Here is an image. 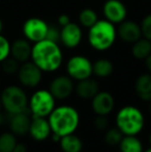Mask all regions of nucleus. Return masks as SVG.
<instances>
[{"label": "nucleus", "mask_w": 151, "mask_h": 152, "mask_svg": "<svg viewBox=\"0 0 151 152\" xmlns=\"http://www.w3.org/2000/svg\"><path fill=\"white\" fill-rule=\"evenodd\" d=\"M62 52L58 42L42 39L34 42L31 51V59L42 72H55L62 63Z\"/></svg>", "instance_id": "f257e3e1"}, {"label": "nucleus", "mask_w": 151, "mask_h": 152, "mask_svg": "<svg viewBox=\"0 0 151 152\" xmlns=\"http://www.w3.org/2000/svg\"><path fill=\"white\" fill-rule=\"evenodd\" d=\"M51 132L61 138L74 134L78 128L80 116L75 108L69 106H61L55 108L49 115Z\"/></svg>", "instance_id": "f03ea898"}, {"label": "nucleus", "mask_w": 151, "mask_h": 152, "mask_svg": "<svg viewBox=\"0 0 151 152\" xmlns=\"http://www.w3.org/2000/svg\"><path fill=\"white\" fill-rule=\"evenodd\" d=\"M117 31L114 24L108 20H98L89 28V45L96 51H106L114 45Z\"/></svg>", "instance_id": "7ed1b4c3"}, {"label": "nucleus", "mask_w": 151, "mask_h": 152, "mask_svg": "<svg viewBox=\"0 0 151 152\" xmlns=\"http://www.w3.org/2000/svg\"><path fill=\"white\" fill-rule=\"evenodd\" d=\"M116 125L124 136H136L144 127V116L136 107H123L116 116Z\"/></svg>", "instance_id": "20e7f679"}, {"label": "nucleus", "mask_w": 151, "mask_h": 152, "mask_svg": "<svg viewBox=\"0 0 151 152\" xmlns=\"http://www.w3.org/2000/svg\"><path fill=\"white\" fill-rule=\"evenodd\" d=\"M2 108L9 115L24 112L28 109V97L21 87L10 85L3 89L0 95Z\"/></svg>", "instance_id": "39448f33"}, {"label": "nucleus", "mask_w": 151, "mask_h": 152, "mask_svg": "<svg viewBox=\"0 0 151 152\" xmlns=\"http://www.w3.org/2000/svg\"><path fill=\"white\" fill-rule=\"evenodd\" d=\"M28 106L33 116L47 117L55 109V97L49 90H37L28 100Z\"/></svg>", "instance_id": "423d86ee"}, {"label": "nucleus", "mask_w": 151, "mask_h": 152, "mask_svg": "<svg viewBox=\"0 0 151 152\" xmlns=\"http://www.w3.org/2000/svg\"><path fill=\"white\" fill-rule=\"evenodd\" d=\"M66 72L69 77L77 81L90 78L92 72V63L87 57L76 55L66 63Z\"/></svg>", "instance_id": "0eeeda50"}, {"label": "nucleus", "mask_w": 151, "mask_h": 152, "mask_svg": "<svg viewBox=\"0 0 151 152\" xmlns=\"http://www.w3.org/2000/svg\"><path fill=\"white\" fill-rule=\"evenodd\" d=\"M17 74L20 83L27 88H34L38 86L42 78V70L32 61L23 62Z\"/></svg>", "instance_id": "6e6552de"}, {"label": "nucleus", "mask_w": 151, "mask_h": 152, "mask_svg": "<svg viewBox=\"0 0 151 152\" xmlns=\"http://www.w3.org/2000/svg\"><path fill=\"white\" fill-rule=\"evenodd\" d=\"M49 25L39 18H30L23 25V34L29 42H37L46 39Z\"/></svg>", "instance_id": "1a4fd4ad"}, {"label": "nucleus", "mask_w": 151, "mask_h": 152, "mask_svg": "<svg viewBox=\"0 0 151 152\" xmlns=\"http://www.w3.org/2000/svg\"><path fill=\"white\" fill-rule=\"evenodd\" d=\"M106 20L113 24H120L127 16V10L120 0H107L103 6Z\"/></svg>", "instance_id": "9d476101"}, {"label": "nucleus", "mask_w": 151, "mask_h": 152, "mask_svg": "<svg viewBox=\"0 0 151 152\" xmlns=\"http://www.w3.org/2000/svg\"><path fill=\"white\" fill-rule=\"evenodd\" d=\"M74 86L73 79L69 76H58L51 82L49 91L55 99H65L73 93Z\"/></svg>", "instance_id": "9b49d317"}, {"label": "nucleus", "mask_w": 151, "mask_h": 152, "mask_svg": "<svg viewBox=\"0 0 151 152\" xmlns=\"http://www.w3.org/2000/svg\"><path fill=\"white\" fill-rule=\"evenodd\" d=\"M82 30L78 24L69 22L67 25L61 27L60 40L64 47L74 49L80 45L82 40Z\"/></svg>", "instance_id": "f8f14e48"}, {"label": "nucleus", "mask_w": 151, "mask_h": 152, "mask_svg": "<svg viewBox=\"0 0 151 152\" xmlns=\"http://www.w3.org/2000/svg\"><path fill=\"white\" fill-rule=\"evenodd\" d=\"M115 106L114 97L107 91H98L92 98L91 107L96 115L107 116L113 111Z\"/></svg>", "instance_id": "ddd939ff"}, {"label": "nucleus", "mask_w": 151, "mask_h": 152, "mask_svg": "<svg viewBox=\"0 0 151 152\" xmlns=\"http://www.w3.org/2000/svg\"><path fill=\"white\" fill-rule=\"evenodd\" d=\"M118 35L124 42L133 44L142 37L141 26L133 21H122L119 25Z\"/></svg>", "instance_id": "4468645a"}, {"label": "nucleus", "mask_w": 151, "mask_h": 152, "mask_svg": "<svg viewBox=\"0 0 151 152\" xmlns=\"http://www.w3.org/2000/svg\"><path fill=\"white\" fill-rule=\"evenodd\" d=\"M29 134L35 141H44L51 134V127L46 117L33 116L29 127Z\"/></svg>", "instance_id": "2eb2a0df"}, {"label": "nucleus", "mask_w": 151, "mask_h": 152, "mask_svg": "<svg viewBox=\"0 0 151 152\" xmlns=\"http://www.w3.org/2000/svg\"><path fill=\"white\" fill-rule=\"evenodd\" d=\"M31 51L32 47L26 38H19L10 44V56L20 63L28 61L31 58Z\"/></svg>", "instance_id": "dca6fc26"}, {"label": "nucleus", "mask_w": 151, "mask_h": 152, "mask_svg": "<svg viewBox=\"0 0 151 152\" xmlns=\"http://www.w3.org/2000/svg\"><path fill=\"white\" fill-rule=\"evenodd\" d=\"M10 116L12 117L9 120V127L12 134H15L16 136H24L28 134L31 119L27 113V110L24 112L12 114Z\"/></svg>", "instance_id": "f3484780"}, {"label": "nucleus", "mask_w": 151, "mask_h": 152, "mask_svg": "<svg viewBox=\"0 0 151 152\" xmlns=\"http://www.w3.org/2000/svg\"><path fill=\"white\" fill-rule=\"evenodd\" d=\"M76 92L83 99H92L95 94L99 91V86L95 80L87 78L84 80L78 81V84L75 87Z\"/></svg>", "instance_id": "a211bd4d"}, {"label": "nucleus", "mask_w": 151, "mask_h": 152, "mask_svg": "<svg viewBox=\"0 0 151 152\" xmlns=\"http://www.w3.org/2000/svg\"><path fill=\"white\" fill-rule=\"evenodd\" d=\"M135 91L138 97L144 102L151 100V74H143L138 77L135 83Z\"/></svg>", "instance_id": "6ab92c4d"}, {"label": "nucleus", "mask_w": 151, "mask_h": 152, "mask_svg": "<svg viewBox=\"0 0 151 152\" xmlns=\"http://www.w3.org/2000/svg\"><path fill=\"white\" fill-rule=\"evenodd\" d=\"M131 54L138 60H145L151 54V42L145 37L139 38L133 44Z\"/></svg>", "instance_id": "aec40b11"}, {"label": "nucleus", "mask_w": 151, "mask_h": 152, "mask_svg": "<svg viewBox=\"0 0 151 152\" xmlns=\"http://www.w3.org/2000/svg\"><path fill=\"white\" fill-rule=\"evenodd\" d=\"M59 143H60V148L63 152H81L83 148V143L81 139L74 134L62 137Z\"/></svg>", "instance_id": "412c9836"}, {"label": "nucleus", "mask_w": 151, "mask_h": 152, "mask_svg": "<svg viewBox=\"0 0 151 152\" xmlns=\"http://www.w3.org/2000/svg\"><path fill=\"white\" fill-rule=\"evenodd\" d=\"M113 63L106 58H101L92 63V72L98 78H108L113 72Z\"/></svg>", "instance_id": "4be33fe9"}, {"label": "nucleus", "mask_w": 151, "mask_h": 152, "mask_svg": "<svg viewBox=\"0 0 151 152\" xmlns=\"http://www.w3.org/2000/svg\"><path fill=\"white\" fill-rule=\"evenodd\" d=\"M120 152H143V145L136 136H125L119 143Z\"/></svg>", "instance_id": "5701e85b"}, {"label": "nucleus", "mask_w": 151, "mask_h": 152, "mask_svg": "<svg viewBox=\"0 0 151 152\" xmlns=\"http://www.w3.org/2000/svg\"><path fill=\"white\" fill-rule=\"evenodd\" d=\"M98 21L97 15L92 8H84L79 14V22L85 28H90Z\"/></svg>", "instance_id": "b1692460"}, {"label": "nucleus", "mask_w": 151, "mask_h": 152, "mask_svg": "<svg viewBox=\"0 0 151 152\" xmlns=\"http://www.w3.org/2000/svg\"><path fill=\"white\" fill-rule=\"evenodd\" d=\"M17 138L16 134L10 132H3L0 134V151L1 152H12L16 147Z\"/></svg>", "instance_id": "393cba45"}, {"label": "nucleus", "mask_w": 151, "mask_h": 152, "mask_svg": "<svg viewBox=\"0 0 151 152\" xmlns=\"http://www.w3.org/2000/svg\"><path fill=\"white\" fill-rule=\"evenodd\" d=\"M123 138V134L120 132L118 127L110 128L106 132L105 134V141L110 146H117L121 142Z\"/></svg>", "instance_id": "a878e982"}, {"label": "nucleus", "mask_w": 151, "mask_h": 152, "mask_svg": "<svg viewBox=\"0 0 151 152\" xmlns=\"http://www.w3.org/2000/svg\"><path fill=\"white\" fill-rule=\"evenodd\" d=\"M1 67L5 74L7 75H15L18 72L19 67H20V62H18L15 58H12V56H8L6 59H4L1 62Z\"/></svg>", "instance_id": "bb28decb"}, {"label": "nucleus", "mask_w": 151, "mask_h": 152, "mask_svg": "<svg viewBox=\"0 0 151 152\" xmlns=\"http://www.w3.org/2000/svg\"><path fill=\"white\" fill-rule=\"evenodd\" d=\"M10 56V42L0 34V62Z\"/></svg>", "instance_id": "cd10ccee"}, {"label": "nucleus", "mask_w": 151, "mask_h": 152, "mask_svg": "<svg viewBox=\"0 0 151 152\" xmlns=\"http://www.w3.org/2000/svg\"><path fill=\"white\" fill-rule=\"evenodd\" d=\"M140 26L142 30V36L151 42V14L144 17Z\"/></svg>", "instance_id": "c85d7f7f"}, {"label": "nucleus", "mask_w": 151, "mask_h": 152, "mask_svg": "<svg viewBox=\"0 0 151 152\" xmlns=\"http://www.w3.org/2000/svg\"><path fill=\"white\" fill-rule=\"evenodd\" d=\"M93 125L99 132H103V130H106L108 128V125H109V122H108V118L107 116H103V115H96L94 121H93Z\"/></svg>", "instance_id": "c756f323"}, {"label": "nucleus", "mask_w": 151, "mask_h": 152, "mask_svg": "<svg viewBox=\"0 0 151 152\" xmlns=\"http://www.w3.org/2000/svg\"><path fill=\"white\" fill-rule=\"evenodd\" d=\"M46 39H49L54 42H58L60 40V30L55 26H49Z\"/></svg>", "instance_id": "7c9ffc66"}, {"label": "nucleus", "mask_w": 151, "mask_h": 152, "mask_svg": "<svg viewBox=\"0 0 151 152\" xmlns=\"http://www.w3.org/2000/svg\"><path fill=\"white\" fill-rule=\"evenodd\" d=\"M69 22H71V18H69V16L66 14L60 15V16L58 17V19H57V23H58V25L60 27L65 26V25H67Z\"/></svg>", "instance_id": "2f4dec72"}, {"label": "nucleus", "mask_w": 151, "mask_h": 152, "mask_svg": "<svg viewBox=\"0 0 151 152\" xmlns=\"http://www.w3.org/2000/svg\"><path fill=\"white\" fill-rule=\"evenodd\" d=\"M12 152H27V148L24 144H22V143H17L16 147H15V149Z\"/></svg>", "instance_id": "473e14b6"}, {"label": "nucleus", "mask_w": 151, "mask_h": 152, "mask_svg": "<svg viewBox=\"0 0 151 152\" xmlns=\"http://www.w3.org/2000/svg\"><path fill=\"white\" fill-rule=\"evenodd\" d=\"M145 62H146V66H147L148 70L151 72V54L145 59Z\"/></svg>", "instance_id": "72a5a7b5"}, {"label": "nucleus", "mask_w": 151, "mask_h": 152, "mask_svg": "<svg viewBox=\"0 0 151 152\" xmlns=\"http://www.w3.org/2000/svg\"><path fill=\"white\" fill-rule=\"evenodd\" d=\"M3 121H4V117H3V115H2V113L0 112V125L3 123Z\"/></svg>", "instance_id": "f704fd0d"}, {"label": "nucleus", "mask_w": 151, "mask_h": 152, "mask_svg": "<svg viewBox=\"0 0 151 152\" xmlns=\"http://www.w3.org/2000/svg\"><path fill=\"white\" fill-rule=\"evenodd\" d=\"M2 29H3V23H2V20L0 19V34L2 32Z\"/></svg>", "instance_id": "c9c22d12"}, {"label": "nucleus", "mask_w": 151, "mask_h": 152, "mask_svg": "<svg viewBox=\"0 0 151 152\" xmlns=\"http://www.w3.org/2000/svg\"><path fill=\"white\" fill-rule=\"evenodd\" d=\"M149 113L151 114V100H150V104H149Z\"/></svg>", "instance_id": "e433bc0d"}, {"label": "nucleus", "mask_w": 151, "mask_h": 152, "mask_svg": "<svg viewBox=\"0 0 151 152\" xmlns=\"http://www.w3.org/2000/svg\"><path fill=\"white\" fill-rule=\"evenodd\" d=\"M1 109H2V104H1V99H0V112H1Z\"/></svg>", "instance_id": "4c0bfd02"}, {"label": "nucleus", "mask_w": 151, "mask_h": 152, "mask_svg": "<svg viewBox=\"0 0 151 152\" xmlns=\"http://www.w3.org/2000/svg\"><path fill=\"white\" fill-rule=\"evenodd\" d=\"M149 143H150V145H151V134H150V136H149Z\"/></svg>", "instance_id": "58836bf2"}, {"label": "nucleus", "mask_w": 151, "mask_h": 152, "mask_svg": "<svg viewBox=\"0 0 151 152\" xmlns=\"http://www.w3.org/2000/svg\"><path fill=\"white\" fill-rule=\"evenodd\" d=\"M145 152H151V148H149V149H147V150H146Z\"/></svg>", "instance_id": "ea45409f"}, {"label": "nucleus", "mask_w": 151, "mask_h": 152, "mask_svg": "<svg viewBox=\"0 0 151 152\" xmlns=\"http://www.w3.org/2000/svg\"><path fill=\"white\" fill-rule=\"evenodd\" d=\"M0 84H1V79H0Z\"/></svg>", "instance_id": "a19ab883"}, {"label": "nucleus", "mask_w": 151, "mask_h": 152, "mask_svg": "<svg viewBox=\"0 0 151 152\" xmlns=\"http://www.w3.org/2000/svg\"><path fill=\"white\" fill-rule=\"evenodd\" d=\"M0 152H1V151H0Z\"/></svg>", "instance_id": "79ce46f5"}]
</instances>
